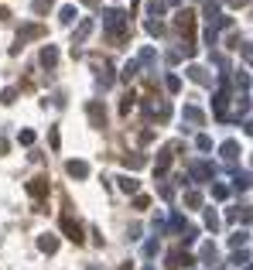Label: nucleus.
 <instances>
[{"label":"nucleus","mask_w":253,"mask_h":270,"mask_svg":"<svg viewBox=\"0 0 253 270\" xmlns=\"http://www.w3.org/2000/svg\"><path fill=\"white\" fill-rule=\"evenodd\" d=\"M28 188H31V195H38V199H41V195L48 192V181H45V178H34V181H31Z\"/></svg>","instance_id":"obj_1"},{"label":"nucleus","mask_w":253,"mask_h":270,"mask_svg":"<svg viewBox=\"0 0 253 270\" xmlns=\"http://www.w3.org/2000/svg\"><path fill=\"white\" fill-rule=\"evenodd\" d=\"M55 59H59V52H55V48L48 45V48L41 52V62H45V65H55Z\"/></svg>","instance_id":"obj_2"},{"label":"nucleus","mask_w":253,"mask_h":270,"mask_svg":"<svg viewBox=\"0 0 253 270\" xmlns=\"http://www.w3.org/2000/svg\"><path fill=\"white\" fill-rule=\"evenodd\" d=\"M55 246H59V243H55V236H41V250H45V253H52Z\"/></svg>","instance_id":"obj_3"},{"label":"nucleus","mask_w":253,"mask_h":270,"mask_svg":"<svg viewBox=\"0 0 253 270\" xmlns=\"http://www.w3.org/2000/svg\"><path fill=\"white\" fill-rule=\"evenodd\" d=\"M68 171H72L75 178H82V175H86V164H79V161H72V164H68Z\"/></svg>","instance_id":"obj_4"}]
</instances>
